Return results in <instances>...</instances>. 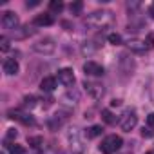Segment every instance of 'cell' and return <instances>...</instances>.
<instances>
[{"instance_id": "cell-1", "label": "cell", "mask_w": 154, "mask_h": 154, "mask_svg": "<svg viewBox=\"0 0 154 154\" xmlns=\"http://www.w3.org/2000/svg\"><path fill=\"white\" fill-rule=\"evenodd\" d=\"M109 24H112V13L111 11H94L84 22V26L91 27V29H105Z\"/></svg>"}, {"instance_id": "cell-2", "label": "cell", "mask_w": 154, "mask_h": 154, "mask_svg": "<svg viewBox=\"0 0 154 154\" xmlns=\"http://www.w3.org/2000/svg\"><path fill=\"white\" fill-rule=\"evenodd\" d=\"M67 140H69V149L72 154H84L85 152V141L80 134V129H71L69 134H67Z\"/></svg>"}, {"instance_id": "cell-3", "label": "cell", "mask_w": 154, "mask_h": 154, "mask_svg": "<svg viewBox=\"0 0 154 154\" xmlns=\"http://www.w3.org/2000/svg\"><path fill=\"white\" fill-rule=\"evenodd\" d=\"M122 143H123V141H122V138H120V136L111 134V136L103 138V141H102V145H100V150H102L103 154H114L116 150H120Z\"/></svg>"}, {"instance_id": "cell-4", "label": "cell", "mask_w": 154, "mask_h": 154, "mask_svg": "<svg viewBox=\"0 0 154 154\" xmlns=\"http://www.w3.org/2000/svg\"><path fill=\"white\" fill-rule=\"evenodd\" d=\"M54 49H56V44L51 38H44V40H38L36 44H33V51L38 54H53Z\"/></svg>"}, {"instance_id": "cell-5", "label": "cell", "mask_w": 154, "mask_h": 154, "mask_svg": "<svg viewBox=\"0 0 154 154\" xmlns=\"http://www.w3.org/2000/svg\"><path fill=\"white\" fill-rule=\"evenodd\" d=\"M136 123H138V116H136L134 111H127V112L122 116V120H120V127H122V131H125V132H131V131L136 127Z\"/></svg>"}, {"instance_id": "cell-6", "label": "cell", "mask_w": 154, "mask_h": 154, "mask_svg": "<svg viewBox=\"0 0 154 154\" xmlns=\"http://www.w3.org/2000/svg\"><path fill=\"white\" fill-rule=\"evenodd\" d=\"M84 87H85L87 94H89L91 98H94V100H102V96H103V93H105L103 85H100V84H96V82H84Z\"/></svg>"}, {"instance_id": "cell-7", "label": "cell", "mask_w": 154, "mask_h": 154, "mask_svg": "<svg viewBox=\"0 0 154 154\" xmlns=\"http://www.w3.org/2000/svg\"><path fill=\"white\" fill-rule=\"evenodd\" d=\"M18 24H20V20H18V17H17L13 11H6V13H4V17H2V26H4L6 29L17 31V29H18Z\"/></svg>"}, {"instance_id": "cell-8", "label": "cell", "mask_w": 154, "mask_h": 154, "mask_svg": "<svg viewBox=\"0 0 154 154\" xmlns=\"http://www.w3.org/2000/svg\"><path fill=\"white\" fill-rule=\"evenodd\" d=\"M58 82L62 85H65V87H71L74 84V72H72V69H69V67L60 69L58 71Z\"/></svg>"}, {"instance_id": "cell-9", "label": "cell", "mask_w": 154, "mask_h": 154, "mask_svg": "<svg viewBox=\"0 0 154 154\" xmlns=\"http://www.w3.org/2000/svg\"><path fill=\"white\" fill-rule=\"evenodd\" d=\"M84 72L87 76H102L103 74V67L96 62H85L84 63Z\"/></svg>"}, {"instance_id": "cell-10", "label": "cell", "mask_w": 154, "mask_h": 154, "mask_svg": "<svg viewBox=\"0 0 154 154\" xmlns=\"http://www.w3.org/2000/svg\"><path fill=\"white\" fill-rule=\"evenodd\" d=\"M8 114H9V118L18 120V122H22L24 125H35V118H33L31 114H24V112H20V111H9Z\"/></svg>"}, {"instance_id": "cell-11", "label": "cell", "mask_w": 154, "mask_h": 154, "mask_svg": "<svg viewBox=\"0 0 154 154\" xmlns=\"http://www.w3.org/2000/svg\"><path fill=\"white\" fill-rule=\"evenodd\" d=\"M2 67H4V72H6V74H9V76L17 74V72H18V69H20V65H18V62H17L15 58H6Z\"/></svg>"}, {"instance_id": "cell-12", "label": "cell", "mask_w": 154, "mask_h": 154, "mask_svg": "<svg viewBox=\"0 0 154 154\" xmlns=\"http://www.w3.org/2000/svg\"><path fill=\"white\" fill-rule=\"evenodd\" d=\"M120 69H122V72L131 74V72L134 71V62H132V58H129L127 54H122V56H120Z\"/></svg>"}, {"instance_id": "cell-13", "label": "cell", "mask_w": 154, "mask_h": 154, "mask_svg": "<svg viewBox=\"0 0 154 154\" xmlns=\"http://www.w3.org/2000/svg\"><path fill=\"white\" fill-rule=\"evenodd\" d=\"M40 89H42L44 93H53V91L56 89V78H53V76H45V78H42Z\"/></svg>"}, {"instance_id": "cell-14", "label": "cell", "mask_w": 154, "mask_h": 154, "mask_svg": "<svg viewBox=\"0 0 154 154\" xmlns=\"http://www.w3.org/2000/svg\"><path fill=\"white\" fill-rule=\"evenodd\" d=\"M127 47H129L132 53H136V54H143V53L147 51V45H145V42H141V40H129V42H127Z\"/></svg>"}, {"instance_id": "cell-15", "label": "cell", "mask_w": 154, "mask_h": 154, "mask_svg": "<svg viewBox=\"0 0 154 154\" xmlns=\"http://www.w3.org/2000/svg\"><path fill=\"white\" fill-rule=\"evenodd\" d=\"M54 24V18L51 13H42L35 18V26H53Z\"/></svg>"}, {"instance_id": "cell-16", "label": "cell", "mask_w": 154, "mask_h": 154, "mask_svg": "<svg viewBox=\"0 0 154 154\" xmlns=\"http://www.w3.org/2000/svg\"><path fill=\"white\" fill-rule=\"evenodd\" d=\"M13 33H15V38H27V36H31V35L35 33V29L29 27V26H24V27H18V29L13 31Z\"/></svg>"}, {"instance_id": "cell-17", "label": "cell", "mask_w": 154, "mask_h": 154, "mask_svg": "<svg viewBox=\"0 0 154 154\" xmlns=\"http://www.w3.org/2000/svg\"><path fill=\"white\" fill-rule=\"evenodd\" d=\"M102 118H103V122L109 123V125H114V123H116V118H114V114H112L109 109H103V111H102Z\"/></svg>"}, {"instance_id": "cell-18", "label": "cell", "mask_w": 154, "mask_h": 154, "mask_svg": "<svg viewBox=\"0 0 154 154\" xmlns=\"http://www.w3.org/2000/svg\"><path fill=\"white\" fill-rule=\"evenodd\" d=\"M27 143H29L31 147L38 149L40 145H44V138H42V136H29V138H27Z\"/></svg>"}, {"instance_id": "cell-19", "label": "cell", "mask_w": 154, "mask_h": 154, "mask_svg": "<svg viewBox=\"0 0 154 154\" xmlns=\"http://www.w3.org/2000/svg\"><path fill=\"white\" fill-rule=\"evenodd\" d=\"M8 150H9L11 154H27V150H26L22 145H17V143H11V145H8Z\"/></svg>"}, {"instance_id": "cell-20", "label": "cell", "mask_w": 154, "mask_h": 154, "mask_svg": "<svg viewBox=\"0 0 154 154\" xmlns=\"http://www.w3.org/2000/svg\"><path fill=\"white\" fill-rule=\"evenodd\" d=\"M69 9H71V15H82L84 4H82V2H72V4L69 6Z\"/></svg>"}, {"instance_id": "cell-21", "label": "cell", "mask_w": 154, "mask_h": 154, "mask_svg": "<svg viewBox=\"0 0 154 154\" xmlns=\"http://www.w3.org/2000/svg\"><path fill=\"white\" fill-rule=\"evenodd\" d=\"M49 9H51L53 13H60V11L63 9V2H62V0H51Z\"/></svg>"}, {"instance_id": "cell-22", "label": "cell", "mask_w": 154, "mask_h": 154, "mask_svg": "<svg viewBox=\"0 0 154 154\" xmlns=\"http://www.w3.org/2000/svg\"><path fill=\"white\" fill-rule=\"evenodd\" d=\"M103 132V129L100 127V125H93L91 129H87V138H96V136H100Z\"/></svg>"}, {"instance_id": "cell-23", "label": "cell", "mask_w": 154, "mask_h": 154, "mask_svg": "<svg viewBox=\"0 0 154 154\" xmlns=\"http://www.w3.org/2000/svg\"><path fill=\"white\" fill-rule=\"evenodd\" d=\"M107 40H109L112 45H120V44H122V36H120L118 33H111V35L107 36Z\"/></svg>"}, {"instance_id": "cell-24", "label": "cell", "mask_w": 154, "mask_h": 154, "mask_svg": "<svg viewBox=\"0 0 154 154\" xmlns=\"http://www.w3.org/2000/svg\"><path fill=\"white\" fill-rule=\"evenodd\" d=\"M93 42H85L84 45H82V53L84 54H91V53H94L96 51V45H91Z\"/></svg>"}, {"instance_id": "cell-25", "label": "cell", "mask_w": 154, "mask_h": 154, "mask_svg": "<svg viewBox=\"0 0 154 154\" xmlns=\"http://www.w3.org/2000/svg\"><path fill=\"white\" fill-rule=\"evenodd\" d=\"M0 49H2V51L9 49V38L8 36H0Z\"/></svg>"}, {"instance_id": "cell-26", "label": "cell", "mask_w": 154, "mask_h": 154, "mask_svg": "<svg viewBox=\"0 0 154 154\" xmlns=\"http://www.w3.org/2000/svg\"><path fill=\"white\" fill-rule=\"evenodd\" d=\"M145 45H147V49H152V47H154V33H149V35H147Z\"/></svg>"}, {"instance_id": "cell-27", "label": "cell", "mask_w": 154, "mask_h": 154, "mask_svg": "<svg viewBox=\"0 0 154 154\" xmlns=\"http://www.w3.org/2000/svg\"><path fill=\"white\" fill-rule=\"evenodd\" d=\"M35 102H36V98H35V96H26V98H24V105H26V107H29V109H31V107H35Z\"/></svg>"}, {"instance_id": "cell-28", "label": "cell", "mask_w": 154, "mask_h": 154, "mask_svg": "<svg viewBox=\"0 0 154 154\" xmlns=\"http://www.w3.org/2000/svg\"><path fill=\"white\" fill-rule=\"evenodd\" d=\"M141 134H143L145 138H152V136H154V131H152V127H147V129L141 131Z\"/></svg>"}, {"instance_id": "cell-29", "label": "cell", "mask_w": 154, "mask_h": 154, "mask_svg": "<svg viewBox=\"0 0 154 154\" xmlns=\"http://www.w3.org/2000/svg\"><path fill=\"white\" fill-rule=\"evenodd\" d=\"M138 8H140L138 2H129V4H127V9H129V11H134V9H138Z\"/></svg>"}, {"instance_id": "cell-30", "label": "cell", "mask_w": 154, "mask_h": 154, "mask_svg": "<svg viewBox=\"0 0 154 154\" xmlns=\"http://www.w3.org/2000/svg\"><path fill=\"white\" fill-rule=\"evenodd\" d=\"M17 136H18V132H17L15 129H9V131H8V140H13V138H17Z\"/></svg>"}, {"instance_id": "cell-31", "label": "cell", "mask_w": 154, "mask_h": 154, "mask_svg": "<svg viewBox=\"0 0 154 154\" xmlns=\"http://www.w3.org/2000/svg\"><path fill=\"white\" fill-rule=\"evenodd\" d=\"M147 125H149V127H154V112H150V114L147 116Z\"/></svg>"}, {"instance_id": "cell-32", "label": "cell", "mask_w": 154, "mask_h": 154, "mask_svg": "<svg viewBox=\"0 0 154 154\" xmlns=\"http://www.w3.org/2000/svg\"><path fill=\"white\" fill-rule=\"evenodd\" d=\"M40 2H38V0H33V2H26V6L27 8H35V6H38Z\"/></svg>"}, {"instance_id": "cell-33", "label": "cell", "mask_w": 154, "mask_h": 154, "mask_svg": "<svg viewBox=\"0 0 154 154\" xmlns=\"http://www.w3.org/2000/svg\"><path fill=\"white\" fill-rule=\"evenodd\" d=\"M120 103H122L120 100H112V102H111V105H112V107H114V105H120Z\"/></svg>"}, {"instance_id": "cell-34", "label": "cell", "mask_w": 154, "mask_h": 154, "mask_svg": "<svg viewBox=\"0 0 154 154\" xmlns=\"http://www.w3.org/2000/svg\"><path fill=\"white\" fill-rule=\"evenodd\" d=\"M145 154H154V152H145Z\"/></svg>"}]
</instances>
